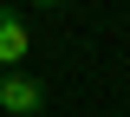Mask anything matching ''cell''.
I'll return each instance as SVG.
<instances>
[{
  "mask_svg": "<svg viewBox=\"0 0 130 117\" xmlns=\"http://www.w3.org/2000/svg\"><path fill=\"white\" fill-rule=\"evenodd\" d=\"M39 111H46V85L32 78V72L7 65L0 72V117H39Z\"/></svg>",
  "mask_w": 130,
  "mask_h": 117,
  "instance_id": "cell-1",
  "label": "cell"
},
{
  "mask_svg": "<svg viewBox=\"0 0 130 117\" xmlns=\"http://www.w3.org/2000/svg\"><path fill=\"white\" fill-rule=\"evenodd\" d=\"M32 59V33H26V20L13 13V7H0V72L7 65H26Z\"/></svg>",
  "mask_w": 130,
  "mask_h": 117,
  "instance_id": "cell-2",
  "label": "cell"
},
{
  "mask_svg": "<svg viewBox=\"0 0 130 117\" xmlns=\"http://www.w3.org/2000/svg\"><path fill=\"white\" fill-rule=\"evenodd\" d=\"M26 7H39V13H52V7H65V0H26Z\"/></svg>",
  "mask_w": 130,
  "mask_h": 117,
  "instance_id": "cell-3",
  "label": "cell"
}]
</instances>
